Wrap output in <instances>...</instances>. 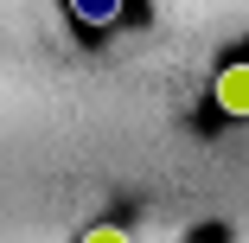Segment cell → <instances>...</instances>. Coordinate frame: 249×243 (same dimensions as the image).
Returning a JSON list of instances; mask_svg holds the SVG:
<instances>
[{
    "label": "cell",
    "instance_id": "7a4b0ae2",
    "mask_svg": "<svg viewBox=\"0 0 249 243\" xmlns=\"http://www.w3.org/2000/svg\"><path fill=\"white\" fill-rule=\"evenodd\" d=\"M83 243H134V237H128L122 224H89V230H83Z\"/></svg>",
    "mask_w": 249,
    "mask_h": 243
},
{
    "label": "cell",
    "instance_id": "6da1fadb",
    "mask_svg": "<svg viewBox=\"0 0 249 243\" xmlns=\"http://www.w3.org/2000/svg\"><path fill=\"white\" fill-rule=\"evenodd\" d=\"M217 109L236 115V122H249V58H236V64L217 71Z\"/></svg>",
    "mask_w": 249,
    "mask_h": 243
},
{
    "label": "cell",
    "instance_id": "277c9868",
    "mask_svg": "<svg viewBox=\"0 0 249 243\" xmlns=\"http://www.w3.org/2000/svg\"><path fill=\"white\" fill-rule=\"evenodd\" d=\"M192 243H205V237H192Z\"/></svg>",
    "mask_w": 249,
    "mask_h": 243
},
{
    "label": "cell",
    "instance_id": "3957f363",
    "mask_svg": "<svg viewBox=\"0 0 249 243\" xmlns=\"http://www.w3.org/2000/svg\"><path fill=\"white\" fill-rule=\"evenodd\" d=\"M77 13H83V19H115L122 0H77Z\"/></svg>",
    "mask_w": 249,
    "mask_h": 243
}]
</instances>
